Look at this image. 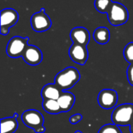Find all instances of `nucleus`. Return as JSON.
Here are the masks:
<instances>
[{
	"label": "nucleus",
	"instance_id": "f257e3e1",
	"mask_svg": "<svg viewBox=\"0 0 133 133\" xmlns=\"http://www.w3.org/2000/svg\"><path fill=\"white\" fill-rule=\"evenodd\" d=\"M80 79V73L75 67H67L59 72L55 77L56 84L62 91L72 88Z\"/></svg>",
	"mask_w": 133,
	"mask_h": 133
},
{
	"label": "nucleus",
	"instance_id": "f03ea898",
	"mask_svg": "<svg viewBox=\"0 0 133 133\" xmlns=\"http://www.w3.org/2000/svg\"><path fill=\"white\" fill-rule=\"evenodd\" d=\"M112 123L118 126H127L133 123V104H122L116 107L111 115Z\"/></svg>",
	"mask_w": 133,
	"mask_h": 133
},
{
	"label": "nucleus",
	"instance_id": "7ed1b4c3",
	"mask_svg": "<svg viewBox=\"0 0 133 133\" xmlns=\"http://www.w3.org/2000/svg\"><path fill=\"white\" fill-rule=\"evenodd\" d=\"M23 123L36 133H44L45 128L44 126V118L41 113L37 110L30 109L23 112L21 115Z\"/></svg>",
	"mask_w": 133,
	"mask_h": 133
},
{
	"label": "nucleus",
	"instance_id": "20e7f679",
	"mask_svg": "<svg viewBox=\"0 0 133 133\" xmlns=\"http://www.w3.org/2000/svg\"><path fill=\"white\" fill-rule=\"evenodd\" d=\"M107 14L109 23L112 26L123 25L129 19L128 9L120 2H113Z\"/></svg>",
	"mask_w": 133,
	"mask_h": 133
},
{
	"label": "nucleus",
	"instance_id": "39448f33",
	"mask_svg": "<svg viewBox=\"0 0 133 133\" xmlns=\"http://www.w3.org/2000/svg\"><path fill=\"white\" fill-rule=\"evenodd\" d=\"M29 37L15 36L12 37L6 46V54L10 58L22 57L24 51L28 46Z\"/></svg>",
	"mask_w": 133,
	"mask_h": 133
},
{
	"label": "nucleus",
	"instance_id": "423d86ee",
	"mask_svg": "<svg viewBox=\"0 0 133 133\" xmlns=\"http://www.w3.org/2000/svg\"><path fill=\"white\" fill-rule=\"evenodd\" d=\"M19 19L18 12L12 9L6 8L1 11V23L0 33L2 35L5 36L9 34L10 27L13 26Z\"/></svg>",
	"mask_w": 133,
	"mask_h": 133
},
{
	"label": "nucleus",
	"instance_id": "0eeeda50",
	"mask_svg": "<svg viewBox=\"0 0 133 133\" xmlns=\"http://www.w3.org/2000/svg\"><path fill=\"white\" fill-rule=\"evenodd\" d=\"M51 20L45 12L44 8H41L39 12L34 13L30 18V25L35 32L47 31L51 26Z\"/></svg>",
	"mask_w": 133,
	"mask_h": 133
},
{
	"label": "nucleus",
	"instance_id": "6e6552de",
	"mask_svg": "<svg viewBox=\"0 0 133 133\" xmlns=\"http://www.w3.org/2000/svg\"><path fill=\"white\" fill-rule=\"evenodd\" d=\"M118 93L111 89L102 90L97 97L98 104L105 110H110L114 108L118 103Z\"/></svg>",
	"mask_w": 133,
	"mask_h": 133
},
{
	"label": "nucleus",
	"instance_id": "1a4fd4ad",
	"mask_svg": "<svg viewBox=\"0 0 133 133\" xmlns=\"http://www.w3.org/2000/svg\"><path fill=\"white\" fill-rule=\"evenodd\" d=\"M69 55L72 62L80 65H84L89 57L87 46L76 43H73L71 45L69 50Z\"/></svg>",
	"mask_w": 133,
	"mask_h": 133
},
{
	"label": "nucleus",
	"instance_id": "9d476101",
	"mask_svg": "<svg viewBox=\"0 0 133 133\" xmlns=\"http://www.w3.org/2000/svg\"><path fill=\"white\" fill-rule=\"evenodd\" d=\"M22 58L26 64L30 65H37L41 62L43 55L38 47L28 44L23 54Z\"/></svg>",
	"mask_w": 133,
	"mask_h": 133
},
{
	"label": "nucleus",
	"instance_id": "9b49d317",
	"mask_svg": "<svg viewBox=\"0 0 133 133\" xmlns=\"http://www.w3.org/2000/svg\"><path fill=\"white\" fill-rule=\"evenodd\" d=\"M70 37L73 43L87 46L90 42V34L87 28L83 26H77L71 30Z\"/></svg>",
	"mask_w": 133,
	"mask_h": 133
},
{
	"label": "nucleus",
	"instance_id": "f8f14e48",
	"mask_svg": "<svg viewBox=\"0 0 133 133\" xmlns=\"http://www.w3.org/2000/svg\"><path fill=\"white\" fill-rule=\"evenodd\" d=\"M62 90L55 83L45 85L41 90V97L43 100H56L59 98Z\"/></svg>",
	"mask_w": 133,
	"mask_h": 133
},
{
	"label": "nucleus",
	"instance_id": "ddd939ff",
	"mask_svg": "<svg viewBox=\"0 0 133 133\" xmlns=\"http://www.w3.org/2000/svg\"><path fill=\"white\" fill-rule=\"evenodd\" d=\"M58 102L61 108L62 112H68L72 108L76 102V97L70 92L62 91L61 96L58 99Z\"/></svg>",
	"mask_w": 133,
	"mask_h": 133
},
{
	"label": "nucleus",
	"instance_id": "4468645a",
	"mask_svg": "<svg viewBox=\"0 0 133 133\" xmlns=\"http://www.w3.org/2000/svg\"><path fill=\"white\" fill-rule=\"evenodd\" d=\"M17 113H15L12 117L4 118L1 119V133H15L18 129Z\"/></svg>",
	"mask_w": 133,
	"mask_h": 133
},
{
	"label": "nucleus",
	"instance_id": "2eb2a0df",
	"mask_svg": "<svg viewBox=\"0 0 133 133\" xmlns=\"http://www.w3.org/2000/svg\"><path fill=\"white\" fill-rule=\"evenodd\" d=\"M94 41L100 44H105L110 40V31L105 26L97 27L93 34Z\"/></svg>",
	"mask_w": 133,
	"mask_h": 133
},
{
	"label": "nucleus",
	"instance_id": "dca6fc26",
	"mask_svg": "<svg viewBox=\"0 0 133 133\" xmlns=\"http://www.w3.org/2000/svg\"><path fill=\"white\" fill-rule=\"evenodd\" d=\"M42 108L47 113L51 115H58L62 112L58 102L56 100H43Z\"/></svg>",
	"mask_w": 133,
	"mask_h": 133
},
{
	"label": "nucleus",
	"instance_id": "f3484780",
	"mask_svg": "<svg viewBox=\"0 0 133 133\" xmlns=\"http://www.w3.org/2000/svg\"><path fill=\"white\" fill-rule=\"evenodd\" d=\"M112 2V0H95L94 6L99 12L108 13Z\"/></svg>",
	"mask_w": 133,
	"mask_h": 133
},
{
	"label": "nucleus",
	"instance_id": "a211bd4d",
	"mask_svg": "<svg viewBox=\"0 0 133 133\" xmlns=\"http://www.w3.org/2000/svg\"><path fill=\"white\" fill-rule=\"evenodd\" d=\"M75 133H83L80 131H76ZM98 133H122L119 126L115 124H107L101 128Z\"/></svg>",
	"mask_w": 133,
	"mask_h": 133
},
{
	"label": "nucleus",
	"instance_id": "6ab92c4d",
	"mask_svg": "<svg viewBox=\"0 0 133 133\" xmlns=\"http://www.w3.org/2000/svg\"><path fill=\"white\" fill-rule=\"evenodd\" d=\"M123 55L125 59L129 63H133V42L129 43L124 48Z\"/></svg>",
	"mask_w": 133,
	"mask_h": 133
},
{
	"label": "nucleus",
	"instance_id": "aec40b11",
	"mask_svg": "<svg viewBox=\"0 0 133 133\" xmlns=\"http://www.w3.org/2000/svg\"><path fill=\"white\" fill-rule=\"evenodd\" d=\"M83 120V115L80 114H76L69 118V122L72 125H76Z\"/></svg>",
	"mask_w": 133,
	"mask_h": 133
},
{
	"label": "nucleus",
	"instance_id": "412c9836",
	"mask_svg": "<svg viewBox=\"0 0 133 133\" xmlns=\"http://www.w3.org/2000/svg\"><path fill=\"white\" fill-rule=\"evenodd\" d=\"M127 78L129 84L133 86V63L130 64L127 69Z\"/></svg>",
	"mask_w": 133,
	"mask_h": 133
},
{
	"label": "nucleus",
	"instance_id": "4be33fe9",
	"mask_svg": "<svg viewBox=\"0 0 133 133\" xmlns=\"http://www.w3.org/2000/svg\"><path fill=\"white\" fill-rule=\"evenodd\" d=\"M129 128H130V131H131V133H133V123L132 125H129Z\"/></svg>",
	"mask_w": 133,
	"mask_h": 133
}]
</instances>
